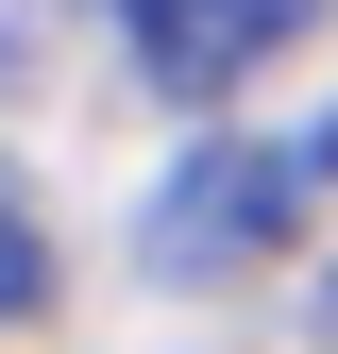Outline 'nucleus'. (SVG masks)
I'll use <instances>...</instances> for the list:
<instances>
[{
  "label": "nucleus",
  "instance_id": "nucleus-3",
  "mask_svg": "<svg viewBox=\"0 0 338 354\" xmlns=\"http://www.w3.org/2000/svg\"><path fill=\"white\" fill-rule=\"evenodd\" d=\"M34 304H51V236L0 203V321H34Z\"/></svg>",
  "mask_w": 338,
  "mask_h": 354
},
{
  "label": "nucleus",
  "instance_id": "nucleus-1",
  "mask_svg": "<svg viewBox=\"0 0 338 354\" xmlns=\"http://www.w3.org/2000/svg\"><path fill=\"white\" fill-rule=\"evenodd\" d=\"M321 186H338V118H305V136H203V152L152 186L136 253H152L169 287H237V270H271V253L305 236Z\"/></svg>",
  "mask_w": 338,
  "mask_h": 354
},
{
  "label": "nucleus",
  "instance_id": "nucleus-2",
  "mask_svg": "<svg viewBox=\"0 0 338 354\" xmlns=\"http://www.w3.org/2000/svg\"><path fill=\"white\" fill-rule=\"evenodd\" d=\"M118 34H136V68L169 102H237V84L305 34V0H118Z\"/></svg>",
  "mask_w": 338,
  "mask_h": 354
}]
</instances>
